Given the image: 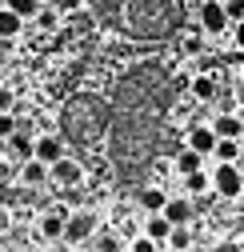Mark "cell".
Wrapping results in <instances>:
<instances>
[{
  "label": "cell",
  "mask_w": 244,
  "mask_h": 252,
  "mask_svg": "<svg viewBox=\"0 0 244 252\" xmlns=\"http://www.w3.org/2000/svg\"><path fill=\"white\" fill-rule=\"evenodd\" d=\"M20 184H28V188H44V184H48V164L36 160V156L20 160Z\"/></svg>",
  "instance_id": "5bb4252c"
},
{
  "label": "cell",
  "mask_w": 244,
  "mask_h": 252,
  "mask_svg": "<svg viewBox=\"0 0 244 252\" xmlns=\"http://www.w3.org/2000/svg\"><path fill=\"white\" fill-rule=\"evenodd\" d=\"M184 96H192L196 104H208V100H216V76H208V72H196L188 80V92Z\"/></svg>",
  "instance_id": "7c38bea8"
},
{
  "label": "cell",
  "mask_w": 244,
  "mask_h": 252,
  "mask_svg": "<svg viewBox=\"0 0 244 252\" xmlns=\"http://www.w3.org/2000/svg\"><path fill=\"white\" fill-rule=\"evenodd\" d=\"M164 248H192V228L188 224H172L164 236Z\"/></svg>",
  "instance_id": "ffe728a7"
},
{
  "label": "cell",
  "mask_w": 244,
  "mask_h": 252,
  "mask_svg": "<svg viewBox=\"0 0 244 252\" xmlns=\"http://www.w3.org/2000/svg\"><path fill=\"white\" fill-rule=\"evenodd\" d=\"M12 104H16L12 88H8V84H0V112H12Z\"/></svg>",
  "instance_id": "484cf974"
},
{
  "label": "cell",
  "mask_w": 244,
  "mask_h": 252,
  "mask_svg": "<svg viewBox=\"0 0 244 252\" xmlns=\"http://www.w3.org/2000/svg\"><path fill=\"white\" fill-rule=\"evenodd\" d=\"M88 180V172H84V164L80 160H72V156L64 152V156H60V160H52L48 164V184H84Z\"/></svg>",
  "instance_id": "52a82bcc"
},
{
  "label": "cell",
  "mask_w": 244,
  "mask_h": 252,
  "mask_svg": "<svg viewBox=\"0 0 244 252\" xmlns=\"http://www.w3.org/2000/svg\"><path fill=\"white\" fill-rule=\"evenodd\" d=\"M104 224V216L96 208H76L64 216V232H60V244H88V236H92L96 228Z\"/></svg>",
  "instance_id": "3957f363"
},
{
  "label": "cell",
  "mask_w": 244,
  "mask_h": 252,
  "mask_svg": "<svg viewBox=\"0 0 244 252\" xmlns=\"http://www.w3.org/2000/svg\"><path fill=\"white\" fill-rule=\"evenodd\" d=\"M172 36H176V52L180 56H200L204 52V32H200V28H184V24H180Z\"/></svg>",
  "instance_id": "8fae6325"
},
{
  "label": "cell",
  "mask_w": 244,
  "mask_h": 252,
  "mask_svg": "<svg viewBox=\"0 0 244 252\" xmlns=\"http://www.w3.org/2000/svg\"><path fill=\"white\" fill-rule=\"evenodd\" d=\"M0 4H8L20 20H32V12L40 8V0H0Z\"/></svg>",
  "instance_id": "7402d4cb"
},
{
  "label": "cell",
  "mask_w": 244,
  "mask_h": 252,
  "mask_svg": "<svg viewBox=\"0 0 244 252\" xmlns=\"http://www.w3.org/2000/svg\"><path fill=\"white\" fill-rule=\"evenodd\" d=\"M0 148H4V156H8L12 164H20V160H28V156H32V136H28L20 124H16V128L4 136V144H0Z\"/></svg>",
  "instance_id": "ba28073f"
},
{
  "label": "cell",
  "mask_w": 244,
  "mask_h": 252,
  "mask_svg": "<svg viewBox=\"0 0 244 252\" xmlns=\"http://www.w3.org/2000/svg\"><path fill=\"white\" fill-rule=\"evenodd\" d=\"M232 48L244 52V20H232Z\"/></svg>",
  "instance_id": "4316f807"
},
{
  "label": "cell",
  "mask_w": 244,
  "mask_h": 252,
  "mask_svg": "<svg viewBox=\"0 0 244 252\" xmlns=\"http://www.w3.org/2000/svg\"><path fill=\"white\" fill-rule=\"evenodd\" d=\"M232 100H236V108H244V76H240L236 88H232Z\"/></svg>",
  "instance_id": "83f0119b"
},
{
  "label": "cell",
  "mask_w": 244,
  "mask_h": 252,
  "mask_svg": "<svg viewBox=\"0 0 244 252\" xmlns=\"http://www.w3.org/2000/svg\"><path fill=\"white\" fill-rule=\"evenodd\" d=\"M208 124H212V132H216V136H236V140L244 136V120L236 112H220V116H212Z\"/></svg>",
  "instance_id": "2e32d148"
},
{
  "label": "cell",
  "mask_w": 244,
  "mask_h": 252,
  "mask_svg": "<svg viewBox=\"0 0 244 252\" xmlns=\"http://www.w3.org/2000/svg\"><path fill=\"white\" fill-rule=\"evenodd\" d=\"M168 220H164V212H144V236L152 240V244H160L164 248V236H168Z\"/></svg>",
  "instance_id": "ac0fdd59"
},
{
  "label": "cell",
  "mask_w": 244,
  "mask_h": 252,
  "mask_svg": "<svg viewBox=\"0 0 244 252\" xmlns=\"http://www.w3.org/2000/svg\"><path fill=\"white\" fill-rule=\"evenodd\" d=\"M208 188H212L220 200H236V196L244 192V172H240V164H236V160H220L216 172H208Z\"/></svg>",
  "instance_id": "277c9868"
},
{
  "label": "cell",
  "mask_w": 244,
  "mask_h": 252,
  "mask_svg": "<svg viewBox=\"0 0 244 252\" xmlns=\"http://www.w3.org/2000/svg\"><path fill=\"white\" fill-rule=\"evenodd\" d=\"M240 172H244V168H240Z\"/></svg>",
  "instance_id": "f546056e"
},
{
  "label": "cell",
  "mask_w": 244,
  "mask_h": 252,
  "mask_svg": "<svg viewBox=\"0 0 244 252\" xmlns=\"http://www.w3.org/2000/svg\"><path fill=\"white\" fill-rule=\"evenodd\" d=\"M88 0H52V8L56 12H76V8H84Z\"/></svg>",
  "instance_id": "cb8c5ba5"
},
{
  "label": "cell",
  "mask_w": 244,
  "mask_h": 252,
  "mask_svg": "<svg viewBox=\"0 0 244 252\" xmlns=\"http://www.w3.org/2000/svg\"><path fill=\"white\" fill-rule=\"evenodd\" d=\"M64 216H68V208H64V204H52V208L36 212V216H32V236H36V240H44V244H56V240H60V232H64Z\"/></svg>",
  "instance_id": "5b68a950"
},
{
  "label": "cell",
  "mask_w": 244,
  "mask_h": 252,
  "mask_svg": "<svg viewBox=\"0 0 244 252\" xmlns=\"http://www.w3.org/2000/svg\"><path fill=\"white\" fill-rule=\"evenodd\" d=\"M160 212H164L168 224H192V212H196V208H192V200H184V196H176V200L168 196Z\"/></svg>",
  "instance_id": "9a60e30c"
},
{
  "label": "cell",
  "mask_w": 244,
  "mask_h": 252,
  "mask_svg": "<svg viewBox=\"0 0 244 252\" xmlns=\"http://www.w3.org/2000/svg\"><path fill=\"white\" fill-rule=\"evenodd\" d=\"M168 164H172L180 176H184V172H196V168H204V152H196V148H188V144H184V148H180Z\"/></svg>",
  "instance_id": "e0dca14e"
},
{
  "label": "cell",
  "mask_w": 244,
  "mask_h": 252,
  "mask_svg": "<svg viewBox=\"0 0 244 252\" xmlns=\"http://www.w3.org/2000/svg\"><path fill=\"white\" fill-rule=\"evenodd\" d=\"M8 224H12V216H8V208H4V204H0V232H4Z\"/></svg>",
  "instance_id": "f1b7e54d"
},
{
  "label": "cell",
  "mask_w": 244,
  "mask_h": 252,
  "mask_svg": "<svg viewBox=\"0 0 244 252\" xmlns=\"http://www.w3.org/2000/svg\"><path fill=\"white\" fill-rule=\"evenodd\" d=\"M184 144L208 156V152H212V144H216V132H212V124H208V120H196V124H188V128H184Z\"/></svg>",
  "instance_id": "30bf717a"
},
{
  "label": "cell",
  "mask_w": 244,
  "mask_h": 252,
  "mask_svg": "<svg viewBox=\"0 0 244 252\" xmlns=\"http://www.w3.org/2000/svg\"><path fill=\"white\" fill-rule=\"evenodd\" d=\"M108 120H112V104L100 96V92H76V96L64 100L56 116V128L64 136V144L76 148H96L108 136Z\"/></svg>",
  "instance_id": "7a4b0ae2"
},
{
  "label": "cell",
  "mask_w": 244,
  "mask_h": 252,
  "mask_svg": "<svg viewBox=\"0 0 244 252\" xmlns=\"http://www.w3.org/2000/svg\"><path fill=\"white\" fill-rule=\"evenodd\" d=\"M196 20H200V32H204V36H220L224 28H228V12H224L220 0H200Z\"/></svg>",
  "instance_id": "8992f818"
},
{
  "label": "cell",
  "mask_w": 244,
  "mask_h": 252,
  "mask_svg": "<svg viewBox=\"0 0 244 252\" xmlns=\"http://www.w3.org/2000/svg\"><path fill=\"white\" fill-rule=\"evenodd\" d=\"M100 16L116 32L156 44V40H168L184 24L188 8H184V0H104Z\"/></svg>",
  "instance_id": "6da1fadb"
},
{
  "label": "cell",
  "mask_w": 244,
  "mask_h": 252,
  "mask_svg": "<svg viewBox=\"0 0 244 252\" xmlns=\"http://www.w3.org/2000/svg\"><path fill=\"white\" fill-rule=\"evenodd\" d=\"M184 192H188V196H204V192H208V172H204V168L184 172Z\"/></svg>",
  "instance_id": "44dd1931"
},
{
  "label": "cell",
  "mask_w": 244,
  "mask_h": 252,
  "mask_svg": "<svg viewBox=\"0 0 244 252\" xmlns=\"http://www.w3.org/2000/svg\"><path fill=\"white\" fill-rule=\"evenodd\" d=\"M20 28H24V20H20L8 4H0V40H16Z\"/></svg>",
  "instance_id": "d6986e66"
},
{
  "label": "cell",
  "mask_w": 244,
  "mask_h": 252,
  "mask_svg": "<svg viewBox=\"0 0 244 252\" xmlns=\"http://www.w3.org/2000/svg\"><path fill=\"white\" fill-rule=\"evenodd\" d=\"M224 4V12H228V24L232 20H244V0H220Z\"/></svg>",
  "instance_id": "603a6c76"
},
{
  "label": "cell",
  "mask_w": 244,
  "mask_h": 252,
  "mask_svg": "<svg viewBox=\"0 0 244 252\" xmlns=\"http://www.w3.org/2000/svg\"><path fill=\"white\" fill-rule=\"evenodd\" d=\"M64 152H68V144H64V136H60V132H56V136L48 132V136H36V140H32V156H36V160H44V164L60 160Z\"/></svg>",
  "instance_id": "9c48e42d"
},
{
  "label": "cell",
  "mask_w": 244,
  "mask_h": 252,
  "mask_svg": "<svg viewBox=\"0 0 244 252\" xmlns=\"http://www.w3.org/2000/svg\"><path fill=\"white\" fill-rule=\"evenodd\" d=\"M16 124H20V120H16L12 112H0V140H4V136H8L12 128H16Z\"/></svg>",
  "instance_id": "d4e9b609"
},
{
  "label": "cell",
  "mask_w": 244,
  "mask_h": 252,
  "mask_svg": "<svg viewBox=\"0 0 244 252\" xmlns=\"http://www.w3.org/2000/svg\"><path fill=\"white\" fill-rule=\"evenodd\" d=\"M164 200H168V188L164 184H144L140 192H136V208L140 212H160Z\"/></svg>",
  "instance_id": "4fadbf2b"
}]
</instances>
